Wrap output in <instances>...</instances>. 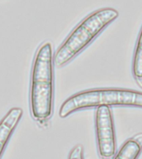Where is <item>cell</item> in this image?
I'll use <instances>...</instances> for the list:
<instances>
[{"label": "cell", "instance_id": "5", "mask_svg": "<svg viewBox=\"0 0 142 159\" xmlns=\"http://www.w3.org/2000/svg\"><path fill=\"white\" fill-rule=\"evenodd\" d=\"M22 115L23 110L22 108L13 107L0 120V159L15 129L21 121Z\"/></svg>", "mask_w": 142, "mask_h": 159}, {"label": "cell", "instance_id": "8", "mask_svg": "<svg viewBox=\"0 0 142 159\" xmlns=\"http://www.w3.org/2000/svg\"><path fill=\"white\" fill-rule=\"evenodd\" d=\"M67 159H85L84 148L82 144H77L71 149Z\"/></svg>", "mask_w": 142, "mask_h": 159}, {"label": "cell", "instance_id": "2", "mask_svg": "<svg viewBox=\"0 0 142 159\" xmlns=\"http://www.w3.org/2000/svg\"><path fill=\"white\" fill-rule=\"evenodd\" d=\"M118 16L119 12L112 7L100 8L87 15L58 47L54 55L55 66L62 67L72 61Z\"/></svg>", "mask_w": 142, "mask_h": 159}, {"label": "cell", "instance_id": "3", "mask_svg": "<svg viewBox=\"0 0 142 159\" xmlns=\"http://www.w3.org/2000/svg\"><path fill=\"white\" fill-rule=\"evenodd\" d=\"M111 106L142 108V92L123 88H97L83 90L70 96L62 103L59 116L65 119L82 109Z\"/></svg>", "mask_w": 142, "mask_h": 159}, {"label": "cell", "instance_id": "4", "mask_svg": "<svg viewBox=\"0 0 142 159\" xmlns=\"http://www.w3.org/2000/svg\"><path fill=\"white\" fill-rule=\"evenodd\" d=\"M95 125L100 157L102 159H111L116 151V141L111 108H97L95 115Z\"/></svg>", "mask_w": 142, "mask_h": 159}, {"label": "cell", "instance_id": "9", "mask_svg": "<svg viewBox=\"0 0 142 159\" xmlns=\"http://www.w3.org/2000/svg\"><path fill=\"white\" fill-rule=\"evenodd\" d=\"M135 140H136L138 143H139L140 145L142 146V133H140V134H138L137 135H135V137H133Z\"/></svg>", "mask_w": 142, "mask_h": 159}, {"label": "cell", "instance_id": "7", "mask_svg": "<svg viewBox=\"0 0 142 159\" xmlns=\"http://www.w3.org/2000/svg\"><path fill=\"white\" fill-rule=\"evenodd\" d=\"M132 75L135 81L142 88V27L135 49L132 62Z\"/></svg>", "mask_w": 142, "mask_h": 159}, {"label": "cell", "instance_id": "1", "mask_svg": "<svg viewBox=\"0 0 142 159\" xmlns=\"http://www.w3.org/2000/svg\"><path fill=\"white\" fill-rule=\"evenodd\" d=\"M54 55L52 43L46 41L37 48L32 61L29 91L31 116L42 124L53 113L55 92Z\"/></svg>", "mask_w": 142, "mask_h": 159}, {"label": "cell", "instance_id": "6", "mask_svg": "<svg viewBox=\"0 0 142 159\" xmlns=\"http://www.w3.org/2000/svg\"><path fill=\"white\" fill-rule=\"evenodd\" d=\"M141 150V145L134 138H130L125 142L113 159H138Z\"/></svg>", "mask_w": 142, "mask_h": 159}]
</instances>
